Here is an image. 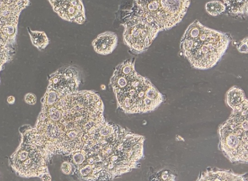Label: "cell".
Listing matches in <instances>:
<instances>
[{"label": "cell", "mask_w": 248, "mask_h": 181, "mask_svg": "<svg viewBox=\"0 0 248 181\" xmlns=\"http://www.w3.org/2000/svg\"><path fill=\"white\" fill-rule=\"evenodd\" d=\"M198 181H245L240 175L235 174L227 171H207L203 173Z\"/></svg>", "instance_id": "12"}, {"label": "cell", "mask_w": 248, "mask_h": 181, "mask_svg": "<svg viewBox=\"0 0 248 181\" xmlns=\"http://www.w3.org/2000/svg\"><path fill=\"white\" fill-rule=\"evenodd\" d=\"M226 10L231 15L245 17L248 14V0H223Z\"/></svg>", "instance_id": "13"}, {"label": "cell", "mask_w": 248, "mask_h": 181, "mask_svg": "<svg viewBox=\"0 0 248 181\" xmlns=\"http://www.w3.org/2000/svg\"><path fill=\"white\" fill-rule=\"evenodd\" d=\"M230 42L228 35L205 27L196 20L185 30L180 46L183 56L193 68L207 70L218 63Z\"/></svg>", "instance_id": "4"}, {"label": "cell", "mask_w": 248, "mask_h": 181, "mask_svg": "<svg viewBox=\"0 0 248 181\" xmlns=\"http://www.w3.org/2000/svg\"><path fill=\"white\" fill-rule=\"evenodd\" d=\"M123 25L124 42L131 51L137 54L146 50L159 32L149 24L127 14Z\"/></svg>", "instance_id": "7"}, {"label": "cell", "mask_w": 248, "mask_h": 181, "mask_svg": "<svg viewBox=\"0 0 248 181\" xmlns=\"http://www.w3.org/2000/svg\"><path fill=\"white\" fill-rule=\"evenodd\" d=\"M110 83L119 107L125 112L152 111L164 101L163 95L151 82L136 72L133 58L115 68Z\"/></svg>", "instance_id": "3"}, {"label": "cell", "mask_w": 248, "mask_h": 181, "mask_svg": "<svg viewBox=\"0 0 248 181\" xmlns=\"http://www.w3.org/2000/svg\"><path fill=\"white\" fill-rule=\"evenodd\" d=\"M248 38L246 37L240 41L237 45V48L239 52L247 54L248 52Z\"/></svg>", "instance_id": "16"}, {"label": "cell", "mask_w": 248, "mask_h": 181, "mask_svg": "<svg viewBox=\"0 0 248 181\" xmlns=\"http://www.w3.org/2000/svg\"><path fill=\"white\" fill-rule=\"evenodd\" d=\"M32 44L38 49H45L49 43V39L43 31H32L28 29Z\"/></svg>", "instance_id": "14"}, {"label": "cell", "mask_w": 248, "mask_h": 181, "mask_svg": "<svg viewBox=\"0 0 248 181\" xmlns=\"http://www.w3.org/2000/svg\"><path fill=\"white\" fill-rule=\"evenodd\" d=\"M79 83L78 71L68 66L59 69L52 75L48 87L65 95L78 91Z\"/></svg>", "instance_id": "8"}, {"label": "cell", "mask_w": 248, "mask_h": 181, "mask_svg": "<svg viewBox=\"0 0 248 181\" xmlns=\"http://www.w3.org/2000/svg\"><path fill=\"white\" fill-rule=\"evenodd\" d=\"M248 101L231 106L232 111L218 128L219 147L232 162L247 163Z\"/></svg>", "instance_id": "5"}, {"label": "cell", "mask_w": 248, "mask_h": 181, "mask_svg": "<svg viewBox=\"0 0 248 181\" xmlns=\"http://www.w3.org/2000/svg\"><path fill=\"white\" fill-rule=\"evenodd\" d=\"M205 9L208 14L214 16L220 15L226 11L225 4L219 0H212L207 2Z\"/></svg>", "instance_id": "15"}, {"label": "cell", "mask_w": 248, "mask_h": 181, "mask_svg": "<svg viewBox=\"0 0 248 181\" xmlns=\"http://www.w3.org/2000/svg\"><path fill=\"white\" fill-rule=\"evenodd\" d=\"M46 137L53 152L70 155L81 150L105 123L103 105L92 91L63 95L48 87Z\"/></svg>", "instance_id": "1"}, {"label": "cell", "mask_w": 248, "mask_h": 181, "mask_svg": "<svg viewBox=\"0 0 248 181\" xmlns=\"http://www.w3.org/2000/svg\"><path fill=\"white\" fill-rule=\"evenodd\" d=\"M144 140L105 122L81 150L70 155V162L82 180H112L137 166L143 157Z\"/></svg>", "instance_id": "2"}, {"label": "cell", "mask_w": 248, "mask_h": 181, "mask_svg": "<svg viewBox=\"0 0 248 181\" xmlns=\"http://www.w3.org/2000/svg\"><path fill=\"white\" fill-rule=\"evenodd\" d=\"M29 4V0H0V25L18 20L20 13Z\"/></svg>", "instance_id": "10"}, {"label": "cell", "mask_w": 248, "mask_h": 181, "mask_svg": "<svg viewBox=\"0 0 248 181\" xmlns=\"http://www.w3.org/2000/svg\"><path fill=\"white\" fill-rule=\"evenodd\" d=\"M53 10L62 19L83 24L86 21L82 0H48Z\"/></svg>", "instance_id": "9"}, {"label": "cell", "mask_w": 248, "mask_h": 181, "mask_svg": "<svg viewBox=\"0 0 248 181\" xmlns=\"http://www.w3.org/2000/svg\"><path fill=\"white\" fill-rule=\"evenodd\" d=\"M118 42L117 35L111 31H106L98 35L92 42L94 50L97 54L107 55L115 49Z\"/></svg>", "instance_id": "11"}, {"label": "cell", "mask_w": 248, "mask_h": 181, "mask_svg": "<svg viewBox=\"0 0 248 181\" xmlns=\"http://www.w3.org/2000/svg\"><path fill=\"white\" fill-rule=\"evenodd\" d=\"M72 167L67 162L63 163L62 165V170L63 173L69 174L71 172Z\"/></svg>", "instance_id": "17"}, {"label": "cell", "mask_w": 248, "mask_h": 181, "mask_svg": "<svg viewBox=\"0 0 248 181\" xmlns=\"http://www.w3.org/2000/svg\"><path fill=\"white\" fill-rule=\"evenodd\" d=\"M190 3V0H134L128 14L139 18L160 32L179 23Z\"/></svg>", "instance_id": "6"}]
</instances>
